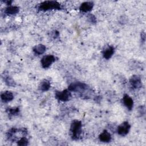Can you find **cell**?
<instances>
[{"mask_svg": "<svg viewBox=\"0 0 146 146\" xmlns=\"http://www.w3.org/2000/svg\"><path fill=\"white\" fill-rule=\"evenodd\" d=\"M88 18V20L90 22L92 23H95L96 22V17L92 15V14H89L87 17Z\"/></svg>", "mask_w": 146, "mask_h": 146, "instance_id": "cell-19", "label": "cell"}, {"mask_svg": "<svg viewBox=\"0 0 146 146\" xmlns=\"http://www.w3.org/2000/svg\"><path fill=\"white\" fill-rule=\"evenodd\" d=\"M1 99L3 102L7 103L14 99V95L11 91H6L1 94Z\"/></svg>", "mask_w": 146, "mask_h": 146, "instance_id": "cell-12", "label": "cell"}, {"mask_svg": "<svg viewBox=\"0 0 146 146\" xmlns=\"http://www.w3.org/2000/svg\"><path fill=\"white\" fill-rule=\"evenodd\" d=\"M68 90L74 92H78L81 95L84 96L85 92L89 90V87L84 83L77 82L70 84L68 87Z\"/></svg>", "mask_w": 146, "mask_h": 146, "instance_id": "cell-2", "label": "cell"}, {"mask_svg": "<svg viewBox=\"0 0 146 146\" xmlns=\"http://www.w3.org/2000/svg\"><path fill=\"white\" fill-rule=\"evenodd\" d=\"M82 122L78 120H74L72 121L70 128V134L72 139L77 140L80 139L82 134Z\"/></svg>", "mask_w": 146, "mask_h": 146, "instance_id": "cell-1", "label": "cell"}, {"mask_svg": "<svg viewBox=\"0 0 146 146\" xmlns=\"http://www.w3.org/2000/svg\"><path fill=\"white\" fill-rule=\"evenodd\" d=\"M29 144V140L28 139L25 137H22L21 139H19L18 141L17 144L19 145H21V146H23V145H27Z\"/></svg>", "mask_w": 146, "mask_h": 146, "instance_id": "cell-18", "label": "cell"}, {"mask_svg": "<svg viewBox=\"0 0 146 146\" xmlns=\"http://www.w3.org/2000/svg\"><path fill=\"white\" fill-rule=\"evenodd\" d=\"M141 40L143 42H145V34L144 32H142L141 33Z\"/></svg>", "mask_w": 146, "mask_h": 146, "instance_id": "cell-21", "label": "cell"}, {"mask_svg": "<svg viewBox=\"0 0 146 146\" xmlns=\"http://www.w3.org/2000/svg\"><path fill=\"white\" fill-rule=\"evenodd\" d=\"M19 11V7L15 6H8L5 9V13L7 15H14Z\"/></svg>", "mask_w": 146, "mask_h": 146, "instance_id": "cell-13", "label": "cell"}, {"mask_svg": "<svg viewBox=\"0 0 146 146\" xmlns=\"http://www.w3.org/2000/svg\"><path fill=\"white\" fill-rule=\"evenodd\" d=\"M114 52H115L114 47L112 46H108L102 52L103 56L104 59H109L112 57Z\"/></svg>", "mask_w": 146, "mask_h": 146, "instance_id": "cell-11", "label": "cell"}, {"mask_svg": "<svg viewBox=\"0 0 146 146\" xmlns=\"http://www.w3.org/2000/svg\"><path fill=\"white\" fill-rule=\"evenodd\" d=\"M59 35V33L58 31H54L53 32H52V36L54 38H56L57 37H58Z\"/></svg>", "mask_w": 146, "mask_h": 146, "instance_id": "cell-20", "label": "cell"}, {"mask_svg": "<svg viewBox=\"0 0 146 146\" xmlns=\"http://www.w3.org/2000/svg\"><path fill=\"white\" fill-rule=\"evenodd\" d=\"M99 139L102 142L108 143L111 140L112 136L111 133L105 129L99 135Z\"/></svg>", "mask_w": 146, "mask_h": 146, "instance_id": "cell-10", "label": "cell"}, {"mask_svg": "<svg viewBox=\"0 0 146 146\" xmlns=\"http://www.w3.org/2000/svg\"><path fill=\"white\" fill-rule=\"evenodd\" d=\"M6 112L9 115H17L19 112V108H9L6 109Z\"/></svg>", "mask_w": 146, "mask_h": 146, "instance_id": "cell-17", "label": "cell"}, {"mask_svg": "<svg viewBox=\"0 0 146 146\" xmlns=\"http://www.w3.org/2000/svg\"><path fill=\"white\" fill-rule=\"evenodd\" d=\"M55 57L52 55H47L44 56L40 60L42 67L44 68H48L52 63L55 61Z\"/></svg>", "mask_w": 146, "mask_h": 146, "instance_id": "cell-6", "label": "cell"}, {"mask_svg": "<svg viewBox=\"0 0 146 146\" xmlns=\"http://www.w3.org/2000/svg\"><path fill=\"white\" fill-rule=\"evenodd\" d=\"M129 84L133 89L140 88L142 86L140 77L137 75H132L129 79Z\"/></svg>", "mask_w": 146, "mask_h": 146, "instance_id": "cell-7", "label": "cell"}, {"mask_svg": "<svg viewBox=\"0 0 146 146\" xmlns=\"http://www.w3.org/2000/svg\"><path fill=\"white\" fill-rule=\"evenodd\" d=\"M123 103L124 105L131 111L133 107V99L127 94H124L123 97Z\"/></svg>", "mask_w": 146, "mask_h": 146, "instance_id": "cell-8", "label": "cell"}, {"mask_svg": "<svg viewBox=\"0 0 146 146\" xmlns=\"http://www.w3.org/2000/svg\"><path fill=\"white\" fill-rule=\"evenodd\" d=\"M46 46L42 44H39L38 45H36L33 48V51L34 54L38 55L43 54L46 51Z\"/></svg>", "mask_w": 146, "mask_h": 146, "instance_id": "cell-14", "label": "cell"}, {"mask_svg": "<svg viewBox=\"0 0 146 146\" xmlns=\"http://www.w3.org/2000/svg\"><path fill=\"white\" fill-rule=\"evenodd\" d=\"M55 96L56 99L59 101L67 102L71 99V94L70 91H69L68 89H66L61 91H56L55 94Z\"/></svg>", "mask_w": 146, "mask_h": 146, "instance_id": "cell-4", "label": "cell"}, {"mask_svg": "<svg viewBox=\"0 0 146 146\" xmlns=\"http://www.w3.org/2000/svg\"><path fill=\"white\" fill-rule=\"evenodd\" d=\"M4 80H5V82L6 84L8 86L15 87V85H16V83H15V81L14 80V79L11 76H6L5 77Z\"/></svg>", "mask_w": 146, "mask_h": 146, "instance_id": "cell-16", "label": "cell"}, {"mask_svg": "<svg viewBox=\"0 0 146 146\" xmlns=\"http://www.w3.org/2000/svg\"><path fill=\"white\" fill-rule=\"evenodd\" d=\"M131 128V125L128 121H124L117 128V133L122 136L127 135Z\"/></svg>", "mask_w": 146, "mask_h": 146, "instance_id": "cell-5", "label": "cell"}, {"mask_svg": "<svg viewBox=\"0 0 146 146\" xmlns=\"http://www.w3.org/2000/svg\"><path fill=\"white\" fill-rule=\"evenodd\" d=\"M94 3L92 2H84L82 3L80 7L79 10L83 13H87L92 10L94 7Z\"/></svg>", "mask_w": 146, "mask_h": 146, "instance_id": "cell-9", "label": "cell"}, {"mask_svg": "<svg viewBox=\"0 0 146 146\" xmlns=\"http://www.w3.org/2000/svg\"><path fill=\"white\" fill-rule=\"evenodd\" d=\"M38 9L46 11L50 10H60V4L55 1H46L41 2L38 6Z\"/></svg>", "mask_w": 146, "mask_h": 146, "instance_id": "cell-3", "label": "cell"}, {"mask_svg": "<svg viewBox=\"0 0 146 146\" xmlns=\"http://www.w3.org/2000/svg\"><path fill=\"white\" fill-rule=\"evenodd\" d=\"M51 87L50 82L47 79H44L42 82H40V84H39L38 88L40 91H48Z\"/></svg>", "mask_w": 146, "mask_h": 146, "instance_id": "cell-15", "label": "cell"}]
</instances>
